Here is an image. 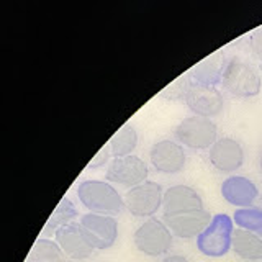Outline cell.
I'll return each instance as SVG.
<instances>
[{
    "label": "cell",
    "mask_w": 262,
    "mask_h": 262,
    "mask_svg": "<svg viewBox=\"0 0 262 262\" xmlns=\"http://www.w3.org/2000/svg\"><path fill=\"white\" fill-rule=\"evenodd\" d=\"M149 161L154 170L161 174H177L184 170L187 162V154L180 143L162 139L152 144L149 151Z\"/></svg>",
    "instance_id": "obj_12"
},
{
    "label": "cell",
    "mask_w": 262,
    "mask_h": 262,
    "mask_svg": "<svg viewBox=\"0 0 262 262\" xmlns=\"http://www.w3.org/2000/svg\"><path fill=\"white\" fill-rule=\"evenodd\" d=\"M27 262H69V257L61 249V246L54 239L39 237L27 257Z\"/></svg>",
    "instance_id": "obj_18"
},
{
    "label": "cell",
    "mask_w": 262,
    "mask_h": 262,
    "mask_svg": "<svg viewBox=\"0 0 262 262\" xmlns=\"http://www.w3.org/2000/svg\"><path fill=\"white\" fill-rule=\"evenodd\" d=\"M123 202H125V208L133 216L152 218L154 213H158V210L162 207V187L158 182L146 180V182L129 188L123 196Z\"/></svg>",
    "instance_id": "obj_6"
},
{
    "label": "cell",
    "mask_w": 262,
    "mask_h": 262,
    "mask_svg": "<svg viewBox=\"0 0 262 262\" xmlns=\"http://www.w3.org/2000/svg\"><path fill=\"white\" fill-rule=\"evenodd\" d=\"M221 195L233 207L249 208L259 199V188L248 177L231 176L221 184Z\"/></svg>",
    "instance_id": "obj_14"
},
{
    "label": "cell",
    "mask_w": 262,
    "mask_h": 262,
    "mask_svg": "<svg viewBox=\"0 0 262 262\" xmlns=\"http://www.w3.org/2000/svg\"><path fill=\"white\" fill-rule=\"evenodd\" d=\"M233 252L244 260H262V237L243 228L233 233Z\"/></svg>",
    "instance_id": "obj_16"
},
{
    "label": "cell",
    "mask_w": 262,
    "mask_h": 262,
    "mask_svg": "<svg viewBox=\"0 0 262 262\" xmlns=\"http://www.w3.org/2000/svg\"><path fill=\"white\" fill-rule=\"evenodd\" d=\"M185 103L195 117L213 118L225 108V97L215 85L193 84L187 90Z\"/></svg>",
    "instance_id": "obj_8"
},
{
    "label": "cell",
    "mask_w": 262,
    "mask_h": 262,
    "mask_svg": "<svg viewBox=\"0 0 262 262\" xmlns=\"http://www.w3.org/2000/svg\"><path fill=\"white\" fill-rule=\"evenodd\" d=\"M56 241L61 246V249L66 252L71 260H85L97 251L90 239L87 237L85 229L80 223L72 221V223L62 226L56 231Z\"/></svg>",
    "instance_id": "obj_11"
},
{
    "label": "cell",
    "mask_w": 262,
    "mask_h": 262,
    "mask_svg": "<svg viewBox=\"0 0 262 262\" xmlns=\"http://www.w3.org/2000/svg\"><path fill=\"white\" fill-rule=\"evenodd\" d=\"M208 159L211 166L221 174H231V172L243 167L244 149L241 143L233 138H220L210 147Z\"/></svg>",
    "instance_id": "obj_13"
},
{
    "label": "cell",
    "mask_w": 262,
    "mask_h": 262,
    "mask_svg": "<svg viewBox=\"0 0 262 262\" xmlns=\"http://www.w3.org/2000/svg\"><path fill=\"white\" fill-rule=\"evenodd\" d=\"M147 164L138 156H125V158H115L106 167V182L118 184L121 187L133 188L147 180Z\"/></svg>",
    "instance_id": "obj_7"
},
{
    "label": "cell",
    "mask_w": 262,
    "mask_h": 262,
    "mask_svg": "<svg viewBox=\"0 0 262 262\" xmlns=\"http://www.w3.org/2000/svg\"><path fill=\"white\" fill-rule=\"evenodd\" d=\"M162 262H190L185 256H180V254H170L162 259Z\"/></svg>",
    "instance_id": "obj_25"
},
{
    "label": "cell",
    "mask_w": 262,
    "mask_h": 262,
    "mask_svg": "<svg viewBox=\"0 0 262 262\" xmlns=\"http://www.w3.org/2000/svg\"><path fill=\"white\" fill-rule=\"evenodd\" d=\"M77 196L89 213H97V215L117 216L125 208L123 196L105 180H84L77 187Z\"/></svg>",
    "instance_id": "obj_1"
},
{
    "label": "cell",
    "mask_w": 262,
    "mask_h": 262,
    "mask_svg": "<svg viewBox=\"0 0 262 262\" xmlns=\"http://www.w3.org/2000/svg\"><path fill=\"white\" fill-rule=\"evenodd\" d=\"M213 216L210 211L200 210L193 213H187V215H180L174 218H167L166 225L172 231V234L180 237V239H190V237H199L205 229L211 223Z\"/></svg>",
    "instance_id": "obj_15"
},
{
    "label": "cell",
    "mask_w": 262,
    "mask_h": 262,
    "mask_svg": "<svg viewBox=\"0 0 262 262\" xmlns=\"http://www.w3.org/2000/svg\"><path fill=\"white\" fill-rule=\"evenodd\" d=\"M259 166H260V170H262V152H260V158H259Z\"/></svg>",
    "instance_id": "obj_26"
},
{
    "label": "cell",
    "mask_w": 262,
    "mask_h": 262,
    "mask_svg": "<svg viewBox=\"0 0 262 262\" xmlns=\"http://www.w3.org/2000/svg\"><path fill=\"white\" fill-rule=\"evenodd\" d=\"M221 84L229 95L236 98H252L259 95L262 79L259 72L241 57H231L221 74Z\"/></svg>",
    "instance_id": "obj_2"
},
{
    "label": "cell",
    "mask_w": 262,
    "mask_h": 262,
    "mask_svg": "<svg viewBox=\"0 0 262 262\" xmlns=\"http://www.w3.org/2000/svg\"><path fill=\"white\" fill-rule=\"evenodd\" d=\"M225 66L218 59V56L211 57V59L205 61L202 64H199L193 69V79L196 80L195 84H208L213 85L215 82L221 80V74H223Z\"/></svg>",
    "instance_id": "obj_21"
},
{
    "label": "cell",
    "mask_w": 262,
    "mask_h": 262,
    "mask_svg": "<svg viewBox=\"0 0 262 262\" xmlns=\"http://www.w3.org/2000/svg\"><path fill=\"white\" fill-rule=\"evenodd\" d=\"M77 216H79V211L76 208V205H74L72 200H69L68 196H64V199H61V202L56 205V208L53 210L51 216L48 218L41 234L43 236L56 234L57 229H61L62 226L72 223Z\"/></svg>",
    "instance_id": "obj_17"
},
{
    "label": "cell",
    "mask_w": 262,
    "mask_h": 262,
    "mask_svg": "<svg viewBox=\"0 0 262 262\" xmlns=\"http://www.w3.org/2000/svg\"><path fill=\"white\" fill-rule=\"evenodd\" d=\"M79 223L85 229L87 237L97 251L110 249L118 237V223L115 216L87 213L80 216Z\"/></svg>",
    "instance_id": "obj_10"
},
{
    "label": "cell",
    "mask_w": 262,
    "mask_h": 262,
    "mask_svg": "<svg viewBox=\"0 0 262 262\" xmlns=\"http://www.w3.org/2000/svg\"><path fill=\"white\" fill-rule=\"evenodd\" d=\"M110 154H112V151H110V146H103V147H100V151H98L94 158H92V161L89 162V169H97V167H103L106 162L110 161Z\"/></svg>",
    "instance_id": "obj_23"
},
{
    "label": "cell",
    "mask_w": 262,
    "mask_h": 262,
    "mask_svg": "<svg viewBox=\"0 0 262 262\" xmlns=\"http://www.w3.org/2000/svg\"><path fill=\"white\" fill-rule=\"evenodd\" d=\"M233 221L237 225V228H243L246 231H251L262 237V208L249 207L236 210Z\"/></svg>",
    "instance_id": "obj_20"
},
{
    "label": "cell",
    "mask_w": 262,
    "mask_h": 262,
    "mask_svg": "<svg viewBox=\"0 0 262 262\" xmlns=\"http://www.w3.org/2000/svg\"><path fill=\"white\" fill-rule=\"evenodd\" d=\"M110 151L113 158H125L131 156L138 146V133L131 123H125L117 133L110 138Z\"/></svg>",
    "instance_id": "obj_19"
},
{
    "label": "cell",
    "mask_w": 262,
    "mask_h": 262,
    "mask_svg": "<svg viewBox=\"0 0 262 262\" xmlns=\"http://www.w3.org/2000/svg\"><path fill=\"white\" fill-rule=\"evenodd\" d=\"M234 221L231 216L220 213L211 220L208 228L196 237L199 251L207 257H223L231 251Z\"/></svg>",
    "instance_id": "obj_3"
},
{
    "label": "cell",
    "mask_w": 262,
    "mask_h": 262,
    "mask_svg": "<svg viewBox=\"0 0 262 262\" xmlns=\"http://www.w3.org/2000/svg\"><path fill=\"white\" fill-rule=\"evenodd\" d=\"M174 135L180 144L190 149H208L218 141V126L210 118L187 117L176 126Z\"/></svg>",
    "instance_id": "obj_5"
},
{
    "label": "cell",
    "mask_w": 262,
    "mask_h": 262,
    "mask_svg": "<svg viewBox=\"0 0 262 262\" xmlns=\"http://www.w3.org/2000/svg\"><path fill=\"white\" fill-rule=\"evenodd\" d=\"M200 210H203V199L193 187L179 184L169 187L164 192V202H162L164 220L187 215V213H193Z\"/></svg>",
    "instance_id": "obj_9"
},
{
    "label": "cell",
    "mask_w": 262,
    "mask_h": 262,
    "mask_svg": "<svg viewBox=\"0 0 262 262\" xmlns=\"http://www.w3.org/2000/svg\"><path fill=\"white\" fill-rule=\"evenodd\" d=\"M249 46H251L252 54L262 61V27L252 31V35L249 38Z\"/></svg>",
    "instance_id": "obj_24"
},
{
    "label": "cell",
    "mask_w": 262,
    "mask_h": 262,
    "mask_svg": "<svg viewBox=\"0 0 262 262\" xmlns=\"http://www.w3.org/2000/svg\"><path fill=\"white\" fill-rule=\"evenodd\" d=\"M133 239L139 252L149 257H159L170 251L174 234L164 221L152 216L138 226Z\"/></svg>",
    "instance_id": "obj_4"
},
{
    "label": "cell",
    "mask_w": 262,
    "mask_h": 262,
    "mask_svg": "<svg viewBox=\"0 0 262 262\" xmlns=\"http://www.w3.org/2000/svg\"><path fill=\"white\" fill-rule=\"evenodd\" d=\"M192 84H193V82H190V79H188V77H179L176 82H172V84L166 90H162V97H167V98H170V100L185 98L187 90L190 89Z\"/></svg>",
    "instance_id": "obj_22"
}]
</instances>
